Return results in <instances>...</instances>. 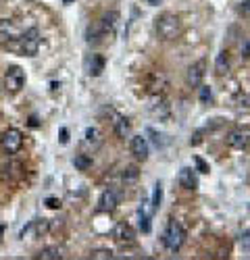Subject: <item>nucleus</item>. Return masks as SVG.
Wrapping results in <instances>:
<instances>
[{
  "instance_id": "nucleus-25",
  "label": "nucleus",
  "mask_w": 250,
  "mask_h": 260,
  "mask_svg": "<svg viewBox=\"0 0 250 260\" xmlns=\"http://www.w3.org/2000/svg\"><path fill=\"white\" fill-rule=\"evenodd\" d=\"M198 98H200V102H202V104H206V102H211V98H213V94H211V88H208V85H200V92H198Z\"/></svg>"
},
{
  "instance_id": "nucleus-12",
  "label": "nucleus",
  "mask_w": 250,
  "mask_h": 260,
  "mask_svg": "<svg viewBox=\"0 0 250 260\" xmlns=\"http://www.w3.org/2000/svg\"><path fill=\"white\" fill-rule=\"evenodd\" d=\"M104 64H107V60H104L102 54H90L86 58V71H88V75L98 77L104 71Z\"/></svg>"
},
{
  "instance_id": "nucleus-11",
  "label": "nucleus",
  "mask_w": 250,
  "mask_h": 260,
  "mask_svg": "<svg viewBox=\"0 0 250 260\" xmlns=\"http://www.w3.org/2000/svg\"><path fill=\"white\" fill-rule=\"evenodd\" d=\"M132 154H134L136 158H140V160L148 158L150 146H148V142H146V138H142V136H134V138H132Z\"/></svg>"
},
{
  "instance_id": "nucleus-1",
  "label": "nucleus",
  "mask_w": 250,
  "mask_h": 260,
  "mask_svg": "<svg viewBox=\"0 0 250 260\" xmlns=\"http://www.w3.org/2000/svg\"><path fill=\"white\" fill-rule=\"evenodd\" d=\"M154 29H157V36L161 40H175L181 34V23H179V19L175 15L165 13V15L157 17Z\"/></svg>"
},
{
  "instance_id": "nucleus-3",
  "label": "nucleus",
  "mask_w": 250,
  "mask_h": 260,
  "mask_svg": "<svg viewBox=\"0 0 250 260\" xmlns=\"http://www.w3.org/2000/svg\"><path fill=\"white\" fill-rule=\"evenodd\" d=\"M183 242H185V231H183V227H181L179 223L171 221L169 225H167L165 233H163V244H165V248L175 254V252L181 250Z\"/></svg>"
},
{
  "instance_id": "nucleus-20",
  "label": "nucleus",
  "mask_w": 250,
  "mask_h": 260,
  "mask_svg": "<svg viewBox=\"0 0 250 260\" xmlns=\"http://www.w3.org/2000/svg\"><path fill=\"white\" fill-rule=\"evenodd\" d=\"M227 67H229L227 54H225V52H221V54L217 56V62H215V71H217V75H223V73L227 71Z\"/></svg>"
},
{
  "instance_id": "nucleus-29",
  "label": "nucleus",
  "mask_w": 250,
  "mask_h": 260,
  "mask_svg": "<svg viewBox=\"0 0 250 260\" xmlns=\"http://www.w3.org/2000/svg\"><path fill=\"white\" fill-rule=\"evenodd\" d=\"M60 136H63V138H60V140H63V144H65V142H67V129H63Z\"/></svg>"
},
{
  "instance_id": "nucleus-15",
  "label": "nucleus",
  "mask_w": 250,
  "mask_h": 260,
  "mask_svg": "<svg viewBox=\"0 0 250 260\" xmlns=\"http://www.w3.org/2000/svg\"><path fill=\"white\" fill-rule=\"evenodd\" d=\"M179 185H181L183 189H196V187H198V177H196L194 169L183 167V169L179 171Z\"/></svg>"
},
{
  "instance_id": "nucleus-2",
  "label": "nucleus",
  "mask_w": 250,
  "mask_h": 260,
  "mask_svg": "<svg viewBox=\"0 0 250 260\" xmlns=\"http://www.w3.org/2000/svg\"><path fill=\"white\" fill-rule=\"evenodd\" d=\"M9 50L21 52L23 56H36L38 50H40V31H38L36 27L23 31V34H21V38L15 42V44H13Z\"/></svg>"
},
{
  "instance_id": "nucleus-17",
  "label": "nucleus",
  "mask_w": 250,
  "mask_h": 260,
  "mask_svg": "<svg viewBox=\"0 0 250 260\" xmlns=\"http://www.w3.org/2000/svg\"><path fill=\"white\" fill-rule=\"evenodd\" d=\"M36 258H38V260H60V258H63V250L56 248V246H48V248L42 250Z\"/></svg>"
},
{
  "instance_id": "nucleus-23",
  "label": "nucleus",
  "mask_w": 250,
  "mask_h": 260,
  "mask_svg": "<svg viewBox=\"0 0 250 260\" xmlns=\"http://www.w3.org/2000/svg\"><path fill=\"white\" fill-rule=\"evenodd\" d=\"M86 142H88V144H94V146L100 144V132H98L96 127H90L88 132H86Z\"/></svg>"
},
{
  "instance_id": "nucleus-14",
  "label": "nucleus",
  "mask_w": 250,
  "mask_h": 260,
  "mask_svg": "<svg viewBox=\"0 0 250 260\" xmlns=\"http://www.w3.org/2000/svg\"><path fill=\"white\" fill-rule=\"evenodd\" d=\"M0 175H3V177H9V179H13V181H17V179L23 177V165L17 162V160H11L9 165H3V167H0Z\"/></svg>"
},
{
  "instance_id": "nucleus-9",
  "label": "nucleus",
  "mask_w": 250,
  "mask_h": 260,
  "mask_svg": "<svg viewBox=\"0 0 250 260\" xmlns=\"http://www.w3.org/2000/svg\"><path fill=\"white\" fill-rule=\"evenodd\" d=\"M248 142H250V129H246V127H238L227 136V144L232 148H236V150L246 148Z\"/></svg>"
},
{
  "instance_id": "nucleus-24",
  "label": "nucleus",
  "mask_w": 250,
  "mask_h": 260,
  "mask_svg": "<svg viewBox=\"0 0 250 260\" xmlns=\"http://www.w3.org/2000/svg\"><path fill=\"white\" fill-rule=\"evenodd\" d=\"M161 202H163V187H161V183H157L154 191H152V208L157 210L161 206Z\"/></svg>"
},
{
  "instance_id": "nucleus-22",
  "label": "nucleus",
  "mask_w": 250,
  "mask_h": 260,
  "mask_svg": "<svg viewBox=\"0 0 250 260\" xmlns=\"http://www.w3.org/2000/svg\"><path fill=\"white\" fill-rule=\"evenodd\" d=\"M238 244H240V248H242L244 252H250V229H246V231L240 233Z\"/></svg>"
},
{
  "instance_id": "nucleus-8",
  "label": "nucleus",
  "mask_w": 250,
  "mask_h": 260,
  "mask_svg": "<svg viewBox=\"0 0 250 260\" xmlns=\"http://www.w3.org/2000/svg\"><path fill=\"white\" fill-rule=\"evenodd\" d=\"M117 204H119V193H117V189L107 187V189H104V191L100 193L98 210H102V212H111V210H115V208H117Z\"/></svg>"
},
{
  "instance_id": "nucleus-4",
  "label": "nucleus",
  "mask_w": 250,
  "mask_h": 260,
  "mask_svg": "<svg viewBox=\"0 0 250 260\" xmlns=\"http://www.w3.org/2000/svg\"><path fill=\"white\" fill-rule=\"evenodd\" d=\"M23 85H25V71L21 67H17V64L9 67L7 73H5V88H7V92L17 94V92L23 90Z\"/></svg>"
},
{
  "instance_id": "nucleus-18",
  "label": "nucleus",
  "mask_w": 250,
  "mask_h": 260,
  "mask_svg": "<svg viewBox=\"0 0 250 260\" xmlns=\"http://www.w3.org/2000/svg\"><path fill=\"white\" fill-rule=\"evenodd\" d=\"M138 177H140L138 167H128V169H123V173H121L123 183H134V181H138Z\"/></svg>"
},
{
  "instance_id": "nucleus-19",
  "label": "nucleus",
  "mask_w": 250,
  "mask_h": 260,
  "mask_svg": "<svg viewBox=\"0 0 250 260\" xmlns=\"http://www.w3.org/2000/svg\"><path fill=\"white\" fill-rule=\"evenodd\" d=\"M73 165H75L77 171H88V169L92 167V158H90L88 154H75Z\"/></svg>"
},
{
  "instance_id": "nucleus-28",
  "label": "nucleus",
  "mask_w": 250,
  "mask_h": 260,
  "mask_svg": "<svg viewBox=\"0 0 250 260\" xmlns=\"http://www.w3.org/2000/svg\"><path fill=\"white\" fill-rule=\"evenodd\" d=\"M46 206L52 208V210H56V208H60V200H56V198H48V200H46Z\"/></svg>"
},
{
  "instance_id": "nucleus-26",
  "label": "nucleus",
  "mask_w": 250,
  "mask_h": 260,
  "mask_svg": "<svg viewBox=\"0 0 250 260\" xmlns=\"http://www.w3.org/2000/svg\"><path fill=\"white\" fill-rule=\"evenodd\" d=\"M115 254L111 252V250H107V248H102V250H94L92 254H90V258H102V260H107V258H113Z\"/></svg>"
},
{
  "instance_id": "nucleus-13",
  "label": "nucleus",
  "mask_w": 250,
  "mask_h": 260,
  "mask_svg": "<svg viewBox=\"0 0 250 260\" xmlns=\"http://www.w3.org/2000/svg\"><path fill=\"white\" fill-rule=\"evenodd\" d=\"M115 240L119 244H134L136 242V231L128 223H119L115 227Z\"/></svg>"
},
{
  "instance_id": "nucleus-5",
  "label": "nucleus",
  "mask_w": 250,
  "mask_h": 260,
  "mask_svg": "<svg viewBox=\"0 0 250 260\" xmlns=\"http://www.w3.org/2000/svg\"><path fill=\"white\" fill-rule=\"evenodd\" d=\"M0 144H3V150L7 154H17L23 148V134L19 129H7L0 138Z\"/></svg>"
},
{
  "instance_id": "nucleus-10",
  "label": "nucleus",
  "mask_w": 250,
  "mask_h": 260,
  "mask_svg": "<svg viewBox=\"0 0 250 260\" xmlns=\"http://www.w3.org/2000/svg\"><path fill=\"white\" fill-rule=\"evenodd\" d=\"M117 23H119V13L117 11H109V13H104L102 19L98 21V25L104 34V38H111L117 29Z\"/></svg>"
},
{
  "instance_id": "nucleus-16",
  "label": "nucleus",
  "mask_w": 250,
  "mask_h": 260,
  "mask_svg": "<svg viewBox=\"0 0 250 260\" xmlns=\"http://www.w3.org/2000/svg\"><path fill=\"white\" fill-rule=\"evenodd\" d=\"M115 134H117V138H121V140L130 138V134H132V121H130L128 117H119V119L115 121Z\"/></svg>"
},
{
  "instance_id": "nucleus-7",
  "label": "nucleus",
  "mask_w": 250,
  "mask_h": 260,
  "mask_svg": "<svg viewBox=\"0 0 250 260\" xmlns=\"http://www.w3.org/2000/svg\"><path fill=\"white\" fill-rule=\"evenodd\" d=\"M204 73H206V60H196L194 64H190V69H188V85H192V88H200V83L204 79Z\"/></svg>"
},
{
  "instance_id": "nucleus-30",
  "label": "nucleus",
  "mask_w": 250,
  "mask_h": 260,
  "mask_svg": "<svg viewBox=\"0 0 250 260\" xmlns=\"http://www.w3.org/2000/svg\"><path fill=\"white\" fill-rule=\"evenodd\" d=\"M65 3H71V0H65Z\"/></svg>"
},
{
  "instance_id": "nucleus-27",
  "label": "nucleus",
  "mask_w": 250,
  "mask_h": 260,
  "mask_svg": "<svg viewBox=\"0 0 250 260\" xmlns=\"http://www.w3.org/2000/svg\"><path fill=\"white\" fill-rule=\"evenodd\" d=\"M196 167H198V171H200V173H208V165H206L200 156H196Z\"/></svg>"
},
{
  "instance_id": "nucleus-6",
  "label": "nucleus",
  "mask_w": 250,
  "mask_h": 260,
  "mask_svg": "<svg viewBox=\"0 0 250 260\" xmlns=\"http://www.w3.org/2000/svg\"><path fill=\"white\" fill-rule=\"evenodd\" d=\"M21 38V31L15 27L13 21H0V44L5 48H11Z\"/></svg>"
},
{
  "instance_id": "nucleus-21",
  "label": "nucleus",
  "mask_w": 250,
  "mask_h": 260,
  "mask_svg": "<svg viewBox=\"0 0 250 260\" xmlns=\"http://www.w3.org/2000/svg\"><path fill=\"white\" fill-rule=\"evenodd\" d=\"M138 219H140V229L144 231V233H148L150 231V216L146 214L142 208H140V212H138Z\"/></svg>"
}]
</instances>
